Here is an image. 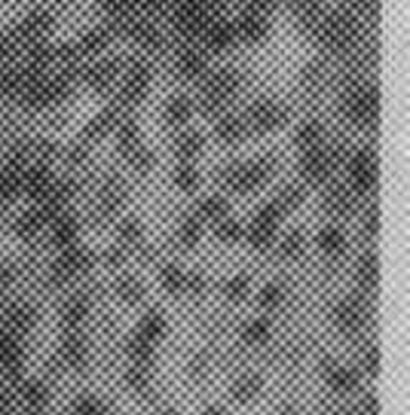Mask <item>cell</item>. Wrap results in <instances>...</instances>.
Here are the masks:
<instances>
[{"instance_id": "obj_1", "label": "cell", "mask_w": 410, "mask_h": 415, "mask_svg": "<svg viewBox=\"0 0 410 415\" xmlns=\"http://www.w3.org/2000/svg\"><path fill=\"white\" fill-rule=\"evenodd\" d=\"M346 116L355 125H376V116H380V92L374 86L353 89L346 95Z\"/></svg>"}, {"instance_id": "obj_2", "label": "cell", "mask_w": 410, "mask_h": 415, "mask_svg": "<svg viewBox=\"0 0 410 415\" xmlns=\"http://www.w3.org/2000/svg\"><path fill=\"white\" fill-rule=\"evenodd\" d=\"M285 120H288L285 107L275 104V101H257V104H251V110H248V125L261 134L273 132V129H282Z\"/></svg>"}, {"instance_id": "obj_3", "label": "cell", "mask_w": 410, "mask_h": 415, "mask_svg": "<svg viewBox=\"0 0 410 415\" xmlns=\"http://www.w3.org/2000/svg\"><path fill=\"white\" fill-rule=\"evenodd\" d=\"M349 177H353L355 192H371L376 186V156L371 150H358V153L349 159Z\"/></svg>"}, {"instance_id": "obj_4", "label": "cell", "mask_w": 410, "mask_h": 415, "mask_svg": "<svg viewBox=\"0 0 410 415\" xmlns=\"http://www.w3.org/2000/svg\"><path fill=\"white\" fill-rule=\"evenodd\" d=\"M89 266H92V257H89V253L83 251V248H77V244H71V248H64V253L58 257L55 269H53V278H55V284H64L68 278L83 275Z\"/></svg>"}, {"instance_id": "obj_5", "label": "cell", "mask_w": 410, "mask_h": 415, "mask_svg": "<svg viewBox=\"0 0 410 415\" xmlns=\"http://www.w3.org/2000/svg\"><path fill=\"white\" fill-rule=\"evenodd\" d=\"M355 37V24L349 15H331V19H324L322 24V43L331 46V49H343L349 46Z\"/></svg>"}, {"instance_id": "obj_6", "label": "cell", "mask_w": 410, "mask_h": 415, "mask_svg": "<svg viewBox=\"0 0 410 415\" xmlns=\"http://www.w3.org/2000/svg\"><path fill=\"white\" fill-rule=\"evenodd\" d=\"M147 86H150V64L135 62L129 67V73H125V80H123V101L135 104V101H141L147 95Z\"/></svg>"}, {"instance_id": "obj_7", "label": "cell", "mask_w": 410, "mask_h": 415, "mask_svg": "<svg viewBox=\"0 0 410 415\" xmlns=\"http://www.w3.org/2000/svg\"><path fill=\"white\" fill-rule=\"evenodd\" d=\"M49 28H53V15L43 13V10H37V13H31L28 19H25L19 24V31L13 34V40H15V46L19 43H37L40 37H46Z\"/></svg>"}, {"instance_id": "obj_8", "label": "cell", "mask_w": 410, "mask_h": 415, "mask_svg": "<svg viewBox=\"0 0 410 415\" xmlns=\"http://www.w3.org/2000/svg\"><path fill=\"white\" fill-rule=\"evenodd\" d=\"M300 168H303V177L313 183H324L334 171V153H324V150H309V153L303 156V162H300Z\"/></svg>"}, {"instance_id": "obj_9", "label": "cell", "mask_w": 410, "mask_h": 415, "mask_svg": "<svg viewBox=\"0 0 410 415\" xmlns=\"http://www.w3.org/2000/svg\"><path fill=\"white\" fill-rule=\"evenodd\" d=\"M334 324H337L343 333H358V330L364 327V309L358 300H343L337 302V309H334Z\"/></svg>"}, {"instance_id": "obj_10", "label": "cell", "mask_w": 410, "mask_h": 415, "mask_svg": "<svg viewBox=\"0 0 410 415\" xmlns=\"http://www.w3.org/2000/svg\"><path fill=\"white\" fill-rule=\"evenodd\" d=\"M236 89H239V73L236 71H221V73H214V77H208L205 98H214V101H221V104H227V101L236 95Z\"/></svg>"}, {"instance_id": "obj_11", "label": "cell", "mask_w": 410, "mask_h": 415, "mask_svg": "<svg viewBox=\"0 0 410 415\" xmlns=\"http://www.w3.org/2000/svg\"><path fill=\"white\" fill-rule=\"evenodd\" d=\"M324 379H328L331 391H337V394L355 391L358 382H362L358 370H353V367H340V363H324Z\"/></svg>"}, {"instance_id": "obj_12", "label": "cell", "mask_w": 410, "mask_h": 415, "mask_svg": "<svg viewBox=\"0 0 410 415\" xmlns=\"http://www.w3.org/2000/svg\"><path fill=\"white\" fill-rule=\"evenodd\" d=\"M53 186H55L53 174H49L43 165H40V168H28L25 177H22V190L28 192V196H34V199H46Z\"/></svg>"}, {"instance_id": "obj_13", "label": "cell", "mask_w": 410, "mask_h": 415, "mask_svg": "<svg viewBox=\"0 0 410 415\" xmlns=\"http://www.w3.org/2000/svg\"><path fill=\"white\" fill-rule=\"evenodd\" d=\"M203 40H205L208 49H214V52H224V49L233 46V40H236V31H233L230 22H212V24L205 28Z\"/></svg>"}, {"instance_id": "obj_14", "label": "cell", "mask_w": 410, "mask_h": 415, "mask_svg": "<svg viewBox=\"0 0 410 415\" xmlns=\"http://www.w3.org/2000/svg\"><path fill=\"white\" fill-rule=\"evenodd\" d=\"M233 31H236V37L245 40V43H261V40L266 37V22H264V15L245 13V15H242V22Z\"/></svg>"}, {"instance_id": "obj_15", "label": "cell", "mask_w": 410, "mask_h": 415, "mask_svg": "<svg viewBox=\"0 0 410 415\" xmlns=\"http://www.w3.org/2000/svg\"><path fill=\"white\" fill-rule=\"evenodd\" d=\"M86 315H89V300L83 293H74L68 302H64V311H62V318H64V327H74L77 330L83 321H86Z\"/></svg>"}, {"instance_id": "obj_16", "label": "cell", "mask_w": 410, "mask_h": 415, "mask_svg": "<svg viewBox=\"0 0 410 415\" xmlns=\"http://www.w3.org/2000/svg\"><path fill=\"white\" fill-rule=\"evenodd\" d=\"M86 354H89V349H86V342H83V336H77V333H68V339L62 342V358H64V363L68 367H83L86 363Z\"/></svg>"}, {"instance_id": "obj_17", "label": "cell", "mask_w": 410, "mask_h": 415, "mask_svg": "<svg viewBox=\"0 0 410 415\" xmlns=\"http://www.w3.org/2000/svg\"><path fill=\"white\" fill-rule=\"evenodd\" d=\"M193 116V101L187 95H175L169 104H165V122L169 125H184Z\"/></svg>"}, {"instance_id": "obj_18", "label": "cell", "mask_w": 410, "mask_h": 415, "mask_svg": "<svg viewBox=\"0 0 410 415\" xmlns=\"http://www.w3.org/2000/svg\"><path fill=\"white\" fill-rule=\"evenodd\" d=\"M77 220L74 217H55L53 220V241L58 248H71L74 241H77Z\"/></svg>"}, {"instance_id": "obj_19", "label": "cell", "mask_w": 410, "mask_h": 415, "mask_svg": "<svg viewBox=\"0 0 410 415\" xmlns=\"http://www.w3.org/2000/svg\"><path fill=\"white\" fill-rule=\"evenodd\" d=\"M116 80V64L114 62H98V67H92V71H86V83L95 92H104L111 89V83Z\"/></svg>"}, {"instance_id": "obj_20", "label": "cell", "mask_w": 410, "mask_h": 415, "mask_svg": "<svg viewBox=\"0 0 410 415\" xmlns=\"http://www.w3.org/2000/svg\"><path fill=\"white\" fill-rule=\"evenodd\" d=\"M178 73L187 80H196L205 73V55L196 52V49H187V52H181L178 58Z\"/></svg>"}, {"instance_id": "obj_21", "label": "cell", "mask_w": 410, "mask_h": 415, "mask_svg": "<svg viewBox=\"0 0 410 415\" xmlns=\"http://www.w3.org/2000/svg\"><path fill=\"white\" fill-rule=\"evenodd\" d=\"M214 134H217V141H224V143H236L242 134H245V122H242L239 116H221L214 125Z\"/></svg>"}, {"instance_id": "obj_22", "label": "cell", "mask_w": 410, "mask_h": 415, "mask_svg": "<svg viewBox=\"0 0 410 415\" xmlns=\"http://www.w3.org/2000/svg\"><path fill=\"white\" fill-rule=\"evenodd\" d=\"M319 251L328 253V257H340L346 251V235H343L337 226H328V230L319 232Z\"/></svg>"}, {"instance_id": "obj_23", "label": "cell", "mask_w": 410, "mask_h": 415, "mask_svg": "<svg viewBox=\"0 0 410 415\" xmlns=\"http://www.w3.org/2000/svg\"><path fill=\"white\" fill-rule=\"evenodd\" d=\"M358 284L367 287V290H376V281H380V262H376V253H367L358 262Z\"/></svg>"}, {"instance_id": "obj_24", "label": "cell", "mask_w": 410, "mask_h": 415, "mask_svg": "<svg viewBox=\"0 0 410 415\" xmlns=\"http://www.w3.org/2000/svg\"><path fill=\"white\" fill-rule=\"evenodd\" d=\"M114 122H116V107H107V110H102V113L95 116L89 125H86V138L89 141H95V138H104L107 132L114 129Z\"/></svg>"}, {"instance_id": "obj_25", "label": "cell", "mask_w": 410, "mask_h": 415, "mask_svg": "<svg viewBox=\"0 0 410 415\" xmlns=\"http://www.w3.org/2000/svg\"><path fill=\"white\" fill-rule=\"evenodd\" d=\"M266 339H270V321L266 318H254V321H248V324L242 327V342L264 345Z\"/></svg>"}, {"instance_id": "obj_26", "label": "cell", "mask_w": 410, "mask_h": 415, "mask_svg": "<svg viewBox=\"0 0 410 415\" xmlns=\"http://www.w3.org/2000/svg\"><path fill=\"white\" fill-rule=\"evenodd\" d=\"M25 86H28V71H6L0 77V92L10 98H22Z\"/></svg>"}, {"instance_id": "obj_27", "label": "cell", "mask_w": 410, "mask_h": 415, "mask_svg": "<svg viewBox=\"0 0 410 415\" xmlns=\"http://www.w3.org/2000/svg\"><path fill=\"white\" fill-rule=\"evenodd\" d=\"M322 138H324V129L319 122H303L297 129V147H303L306 153H309V150H319Z\"/></svg>"}, {"instance_id": "obj_28", "label": "cell", "mask_w": 410, "mask_h": 415, "mask_svg": "<svg viewBox=\"0 0 410 415\" xmlns=\"http://www.w3.org/2000/svg\"><path fill=\"white\" fill-rule=\"evenodd\" d=\"M175 150H178V156L190 165V159H196L199 153H203V134H193V132L181 134L178 143H175Z\"/></svg>"}, {"instance_id": "obj_29", "label": "cell", "mask_w": 410, "mask_h": 415, "mask_svg": "<svg viewBox=\"0 0 410 415\" xmlns=\"http://www.w3.org/2000/svg\"><path fill=\"white\" fill-rule=\"evenodd\" d=\"M55 62V49H49V46H34L31 49V55H28V67H25V71H31V73H43L49 64Z\"/></svg>"}, {"instance_id": "obj_30", "label": "cell", "mask_w": 410, "mask_h": 415, "mask_svg": "<svg viewBox=\"0 0 410 415\" xmlns=\"http://www.w3.org/2000/svg\"><path fill=\"white\" fill-rule=\"evenodd\" d=\"M275 239V226H266V223H251V230H248V241H251V248L254 251H266L273 244Z\"/></svg>"}, {"instance_id": "obj_31", "label": "cell", "mask_w": 410, "mask_h": 415, "mask_svg": "<svg viewBox=\"0 0 410 415\" xmlns=\"http://www.w3.org/2000/svg\"><path fill=\"white\" fill-rule=\"evenodd\" d=\"M257 391H261V376H242L239 382L233 385V400L248 403L257 397Z\"/></svg>"}, {"instance_id": "obj_32", "label": "cell", "mask_w": 410, "mask_h": 415, "mask_svg": "<svg viewBox=\"0 0 410 415\" xmlns=\"http://www.w3.org/2000/svg\"><path fill=\"white\" fill-rule=\"evenodd\" d=\"M6 327L10 330H31L34 327V309L31 306H13L6 311Z\"/></svg>"}, {"instance_id": "obj_33", "label": "cell", "mask_w": 410, "mask_h": 415, "mask_svg": "<svg viewBox=\"0 0 410 415\" xmlns=\"http://www.w3.org/2000/svg\"><path fill=\"white\" fill-rule=\"evenodd\" d=\"M107 31L102 28V31H89V34H83V40L77 43V52L80 55H95V52H102V49L107 46Z\"/></svg>"}, {"instance_id": "obj_34", "label": "cell", "mask_w": 410, "mask_h": 415, "mask_svg": "<svg viewBox=\"0 0 410 415\" xmlns=\"http://www.w3.org/2000/svg\"><path fill=\"white\" fill-rule=\"evenodd\" d=\"M178 239H181L184 248L199 244V239H203V223H199V217H184V223L178 230Z\"/></svg>"}, {"instance_id": "obj_35", "label": "cell", "mask_w": 410, "mask_h": 415, "mask_svg": "<svg viewBox=\"0 0 410 415\" xmlns=\"http://www.w3.org/2000/svg\"><path fill=\"white\" fill-rule=\"evenodd\" d=\"M116 134H120V150L125 156H132L138 150V125L132 120H125L120 129H116Z\"/></svg>"}, {"instance_id": "obj_36", "label": "cell", "mask_w": 410, "mask_h": 415, "mask_svg": "<svg viewBox=\"0 0 410 415\" xmlns=\"http://www.w3.org/2000/svg\"><path fill=\"white\" fill-rule=\"evenodd\" d=\"M175 183H178V190H184V192H193L199 186V171L193 165L181 162L178 168H175Z\"/></svg>"}, {"instance_id": "obj_37", "label": "cell", "mask_w": 410, "mask_h": 415, "mask_svg": "<svg viewBox=\"0 0 410 415\" xmlns=\"http://www.w3.org/2000/svg\"><path fill=\"white\" fill-rule=\"evenodd\" d=\"M129 31H132V37H135L141 46H147V49H156V46H160V31H156L153 24L138 22V24H132Z\"/></svg>"}, {"instance_id": "obj_38", "label": "cell", "mask_w": 410, "mask_h": 415, "mask_svg": "<svg viewBox=\"0 0 410 415\" xmlns=\"http://www.w3.org/2000/svg\"><path fill=\"white\" fill-rule=\"evenodd\" d=\"M257 302H261V309H279L282 302H285V290H282V284H264L261 296H257Z\"/></svg>"}, {"instance_id": "obj_39", "label": "cell", "mask_w": 410, "mask_h": 415, "mask_svg": "<svg viewBox=\"0 0 410 415\" xmlns=\"http://www.w3.org/2000/svg\"><path fill=\"white\" fill-rule=\"evenodd\" d=\"M199 217H205V220H217V223H221V220L227 217V202H224L221 196L205 199L203 205H199Z\"/></svg>"}, {"instance_id": "obj_40", "label": "cell", "mask_w": 410, "mask_h": 415, "mask_svg": "<svg viewBox=\"0 0 410 415\" xmlns=\"http://www.w3.org/2000/svg\"><path fill=\"white\" fill-rule=\"evenodd\" d=\"M184 275L178 266H165L163 269V275H160V284H163V290H169V293H184Z\"/></svg>"}, {"instance_id": "obj_41", "label": "cell", "mask_w": 410, "mask_h": 415, "mask_svg": "<svg viewBox=\"0 0 410 415\" xmlns=\"http://www.w3.org/2000/svg\"><path fill=\"white\" fill-rule=\"evenodd\" d=\"M43 230V217L37 214V211H31V214H25L19 223H15V232L22 235V239H34V235Z\"/></svg>"}, {"instance_id": "obj_42", "label": "cell", "mask_w": 410, "mask_h": 415, "mask_svg": "<svg viewBox=\"0 0 410 415\" xmlns=\"http://www.w3.org/2000/svg\"><path fill=\"white\" fill-rule=\"evenodd\" d=\"M224 296H227L230 302H242V300L248 296V278H245V275L230 278V281L224 284Z\"/></svg>"}, {"instance_id": "obj_43", "label": "cell", "mask_w": 410, "mask_h": 415, "mask_svg": "<svg viewBox=\"0 0 410 415\" xmlns=\"http://www.w3.org/2000/svg\"><path fill=\"white\" fill-rule=\"evenodd\" d=\"M141 293H144V287H141L138 278H123V281L116 284V296L125 300V302H138Z\"/></svg>"}, {"instance_id": "obj_44", "label": "cell", "mask_w": 410, "mask_h": 415, "mask_svg": "<svg viewBox=\"0 0 410 415\" xmlns=\"http://www.w3.org/2000/svg\"><path fill=\"white\" fill-rule=\"evenodd\" d=\"M214 235L221 241H227V244H233V241H239L242 239V226L236 223V220H230V217H224L221 223H217V230H214Z\"/></svg>"}, {"instance_id": "obj_45", "label": "cell", "mask_w": 410, "mask_h": 415, "mask_svg": "<svg viewBox=\"0 0 410 415\" xmlns=\"http://www.w3.org/2000/svg\"><path fill=\"white\" fill-rule=\"evenodd\" d=\"M328 211H334V214H349L353 211V196L343 190H331L328 192Z\"/></svg>"}, {"instance_id": "obj_46", "label": "cell", "mask_w": 410, "mask_h": 415, "mask_svg": "<svg viewBox=\"0 0 410 415\" xmlns=\"http://www.w3.org/2000/svg\"><path fill=\"white\" fill-rule=\"evenodd\" d=\"M300 202H303V190H300V186H285V190H282V196L275 199V205H279L282 214H285V211L297 208Z\"/></svg>"}, {"instance_id": "obj_47", "label": "cell", "mask_w": 410, "mask_h": 415, "mask_svg": "<svg viewBox=\"0 0 410 415\" xmlns=\"http://www.w3.org/2000/svg\"><path fill=\"white\" fill-rule=\"evenodd\" d=\"M19 190H22V177L19 174H15V171L0 174V199H13Z\"/></svg>"}, {"instance_id": "obj_48", "label": "cell", "mask_w": 410, "mask_h": 415, "mask_svg": "<svg viewBox=\"0 0 410 415\" xmlns=\"http://www.w3.org/2000/svg\"><path fill=\"white\" fill-rule=\"evenodd\" d=\"M279 251H282V257H285V260L300 257V253H303V235H300V232H288Z\"/></svg>"}, {"instance_id": "obj_49", "label": "cell", "mask_w": 410, "mask_h": 415, "mask_svg": "<svg viewBox=\"0 0 410 415\" xmlns=\"http://www.w3.org/2000/svg\"><path fill=\"white\" fill-rule=\"evenodd\" d=\"M141 239V223L138 220H123L120 223V241L123 244H135Z\"/></svg>"}, {"instance_id": "obj_50", "label": "cell", "mask_w": 410, "mask_h": 415, "mask_svg": "<svg viewBox=\"0 0 410 415\" xmlns=\"http://www.w3.org/2000/svg\"><path fill=\"white\" fill-rule=\"evenodd\" d=\"M129 159H132V168H135V171H150V168H153V153L144 147H138Z\"/></svg>"}, {"instance_id": "obj_51", "label": "cell", "mask_w": 410, "mask_h": 415, "mask_svg": "<svg viewBox=\"0 0 410 415\" xmlns=\"http://www.w3.org/2000/svg\"><path fill=\"white\" fill-rule=\"evenodd\" d=\"M25 397H28L34 406L46 403V391H43V385H40V382H28V385H25Z\"/></svg>"}, {"instance_id": "obj_52", "label": "cell", "mask_w": 410, "mask_h": 415, "mask_svg": "<svg viewBox=\"0 0 410 415\" xmlns=\"http://www.w3.org/2000/svg\"><path fill=\"white\" fill-rule=\"evenodd\" d=\"M184 290L199 296V293L205 290V278H203V275H187V278H184Z\"/></svg>"}, {"instance_id": "obj_53", "label": "cell", "mask_w": 410, "mask_h": 415, "mask_svg": "<svg viewBox=\"0 0 410 415\" xmlns=\"http://www.w3.org/2000/svg\"><path fill=\"white\" fill-rule=\"evenodd\" d=\"M13 52H15V40L13 37H4V40H0V64L10 62Z\"/></svg>"}, {"instance_id": "obj_54", "label": "cell", "mask_w": 410, "mask_h": 415, "mask_svg": "<svg viewBox=\"0 0 410 415\" xmlns=\"http://www.w3.org/2000/svg\"><path fill=\"white\" fill-rule=\"evenodd\" d=\"M245 6H248L251 15H261V13H266L273 6V0H245Z\"/></svg>"}, {"instance_id": "obj_55", "label": "cell", "mask_w": 410, "mask_h": 415, "mask_svg": "<svg viewBox=\"0 0 410 415\" xmlns=\"http://www.w3.org/2000/svg\"><path fill=\"white\" fill-rule=\"evenodd\" d=\"M364 367L371 372L380 370V349H371V354H364Z\"/></svg>"}, {"instance_id": "obj_56", "label": "cell", "mask_w": 410, "mask_h": 415, "mask_svg": "<svg viewBox=\"0 0 410 415\" xmlns=\"http://www.w3.org/2000/svg\"><path fill=\"white\" fill-rule=\"evenodd\" d=\"M367 232H371V235H376V230H380V214H376V211H371V220H367Z\"/></svg>"}, {"instance_id": "obj_57", "label": "cell", "mask_w": 410, "mask_h": 415, "mask_svg": "<svg viewBox=\"0 0 410 415\" xmlns=\"http://www.w3.org/2000/svg\"><path fill=\"white\" fill-rule=\"evenodd\" d=\"M141 3H144V6H147V10H156V6H163V3H165V0H141Z\"/></svg>"}, {"instance_id": "obj_58", "label": "cell", "mask_w": 410, "mask_h": 415, "mask_svg": "<svg viewBox=\"0 0 410 415\" xmlns=\"http://www.w3.org/2000/svg\"><path fill=\"white\" fill-rule=\"evenodd\" d=\"M205 415H227V409H221V406H208Z\"/></svg>"}, {"instance_id": "obj_59", "label": "cell", "mask_w": 410, "mask_h": 415, "mask_svg": "<svg viewBox=\"0 0 410 415\" xmlns=\"http://www.w3.org/2000/svg\"><path fill=\"white\" fill-rule=\"evenodd\" d=\"M163 415H178V412H175V409H169V412H163Z\"/></svg>"}, {"instance_id": "obj_60", "label": "cell", "mask_w": 410, "mask_h": 415, "mask_svg": "<svg viewBox=\"0 0 410 415\" xmlns=\"http://www.w3.org/2000/svg\"><path fill=\"white\" fill-rule=\"evenodd\" d=\"M111 3H114V0H104V6H111Z\"/></svg>"}]
</instances>
